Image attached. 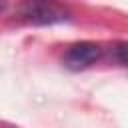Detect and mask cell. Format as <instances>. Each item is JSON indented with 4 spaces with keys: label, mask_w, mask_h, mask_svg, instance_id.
<instances>
[{
    "label": "cell",
    "mask_w": 128,
    "mask_h": 128,
    "mask_svg": "<svg viewBox=\"0 0 128 128\" xmlns=\"http://www.w3.org/2000/svg\"><path fill=\"white\" fill-rule=\"evenodd\" d=\"M0 8H2V2H0Z\"/></svg>",
    "instance_id": "obj_4"
},
{
    "label": "cell",
    "mask_w": 128,
    "mask_h": 128,
    "mask_svg": "<svg viewBox=\"0 0 128 128\" xmlns=\"http://www.w3.org/2000/svg\"><path fill=\"white\" fill-rule=\"evenodd\" d=\"M102 50L98 44L94 42H78L72 44L66 54H64V64L70 70H80V68H88L90 64H94L100 58Z\"/></svg>",
    "instance_id": "obj_2"
},
{
    "label": "cell",
    "mask_w": 128,
    "mask_h": 128,
    "mask_svg": "<svg viewBox=\"0 0 128 128\" xmlns=\"http://www.w3.org/2000/svg\"><path fill=\"white\" fill-rule=\"evenodd\" d=\"M18 16L32 26H52L70 20V10L58 0H24Z\"/></svg>",
    "instance_id": "obj_1"
},
{
    "label": "cell",
    "mask_w": 128,
    "mask_h": 128,
    "mask_svg": "<svg viewBox=\"0 0 128 128\" xmlns=\"http://www.w3.org/2000/svg\"><path fill=\"white\" fill-rule=\"evenodd\" d=\"M112 54H114V58H116L120 64L128 66V42H118V44L114 46Z\"/></svg>",
    "instance_id": "obj_3"
}]
</instances>
